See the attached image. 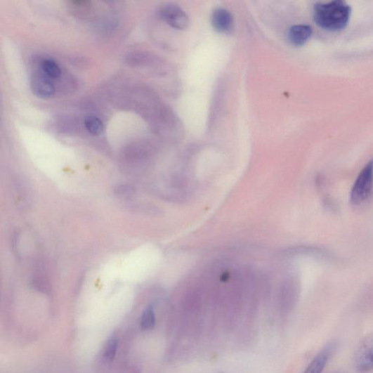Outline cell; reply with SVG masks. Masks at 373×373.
I'll list each match as a JSON object with an SVG mask.
<instances>
[{
	"label": "cell",
	"mask_w": 373,
	"mask_h": 373,
	"mask_svg": "<svg viewBox=\"0 0 373 373\" xmlns=\"http://www.w3.org/2000/svg\"><path fill=\"white\" fill-rule=\"evenodd\" d=\"M351 8L342 0L318 3L313 8L314 21L322 29L339 31L344 29L349 20Z\"/></svg>",
	"instance_id": "cell-1"
},
{
	"label": "cell",
	"mask_w": 373,
	"mask_h": 373,
	"mask_svg": "<svg viewBox=\"0 0 373 373\" xmlns=\"http://www.w3.org/2000/svg\"><path fill=\"white\" fill-rule=\"evenodd\" d=\"M373 190V158L365 166L353 185L350 201L351 204L360 205L366 202Z\"/></svg>",
	"instance_id": "cell-2"
},
{
	"label": "cell",
	"mask_w": 373,
	"mask_h": 373,
	"mask_svg": "<svg viewBox=\"0 0 373 373\" xmlns=\"http://www.w3.org/2000/svg\"><path fill=\"white\" fill-rule=\"evenodd\" d=\"M163 20L176 30H185L189 25V18L186 13L179 6L166 5L161 11Z\"/></svg>",
	"instance_id": "cell-3"
},
{
	"label": "cell",
	"mask_w": 373,
	"mask_h": 373,
	"mask_svg": "<svg viewBox=\"0 0 373 373\" xmlns=\"http://www.w3.org/2000/svg\"><path fill=\"white\" fill-rule=\"evenodd\" d=\"M355 366L362 372L373 370V335L359 346L355 355Z\"/></svg>",
	"instance_id": "cell-4"
},
{
	"label": "cell",
	"mask_w": 373,
	"mask_h": 373,
	"mask_svg": "<svg viewBox=\"0 0 373 373\" xmlns=\"http://www.w3.org/2000/svg\"><path fill=\"white\" fill-rule=\"evenodd\" d=\"M211 25L220 33H230L234 27V18L232 13L224 8L214 11L211 15Z\"/></svg>",
	"instance_id": "cell-5"
},
{
	"label": "cell",
	"mask_w": 373,
	"mask_h": 373,
	"mask_svg": "<svg viewBox=\"0 0 373 373\" xmlns=\"http://www.w3.org/2000/svg\"><path fill=\"white\" fill-rule=\"evenodd\" d=\"M31 88L34 94L42 99H48L55 92L53 84L44 74H35L32 77Z\"/></svg>",
	"instance_id": "cell-6"
},
{
	"label": "cell",
	"mask_w": 373,
	"mask_h": 373,
	"mask_svg": "<svg viewBox=\"0 0 373 373\" xmlns=\"http://www.w3.org/2000/svg\"><path fill=\"white\" fill-rule=\"evenodd\" d=\"M335 349V343L325 346L314 358L303 373H322Z\"/></svg>",
	"instance_id": "cell-7"
},
{
	"label": "cell",
	"mask_w": 373,
	"mask_h": 373,
	"mask_svg": "<svg viewBox=\"0 0 373 373\" xmlns=\"http://www.w3.org/2000/svg\"><path fill=\"white\" fill-rule=\"evenodd\" d=\"M312 32L313 30L310 25H294L288 31V40L293 46H301L309 40Z\"/></svg>",
	"instance_id": "cell-8"
},
{
	"label": "cell",
	"mask_w": 373,
	"mask_h": 373,
	"mask_svg": "<svg viewBox=\"0 0 373 373\" xmlns=\"http://www.w3.org/2000/svg\"><path fill=\"white\" fill-rule=\"evenodd\" d=\"M85 127L92 135H100L104 130V124L100 117L95 115H88L84 121Z\"/></svg>",
	"instance_id": "cell-9"
},
{
	"label": "cell",
	"mask_w": 373,
	"mask_h": 373,
	"mask_svg": "<svg viewBox=\"0 0 373 373\" xmlns=\"http://www.w3.org/2000/svg\"><path fill=\"white\" fill-rule=\"evenodd\" d=\"M44 74L51 80L58 79L62 74V70L58 65L52 60H46L41 65Z\"/></svg>",
	"instance_id": "cell-10"
},
{
	"label": "cell",
	"mask_w": 373,
	"mask_h": 373,
	"mask_svg": "<svg viewBox=\"0 0 373 373\" xmlns=\"http://www.w3.org/2000/svg\"><path fill=\"white\" fill-rule=\"evenodd\" d=\"M156 318L154 308L150 306L144 311L140 322L142 329L148 331L151 330L155 326Z\"/></svg>",
	"instance_id": "cell-11"
},
{
	"label": "cell",
	"mask_w": 373,
	"mask_h": 373,
	"mask_svg": "<svg viewBox=\"0 0 373 373\" xmlns=\"http://www.w3.org/2000/svg\"><path fill=\"white\" fill-rule=\"evenodd\" d=\"M117 348H119V339L117 337H112L106 343L103 351L104 360L107 362L113 361Z\"/></svg>",
	"instance_id": "cell-12"
},
{
	"label": "cell",
	"mask_w": 373,
	"mask_h": 373,
	"mask_svg": "<svg viewBox=\"0 0 373 373\" xmlns=\"http://www.w3.org/2000/svg\"><path fill=\"white\" fill-rule=\"evenodd\" d=\"M116 192L122 197H129L133 194L134 190L129 185H122L116 190Z\"/></svg>",
	"instance_id": "cell-13"
},
{
	"label": "cell",
	"mask_w": 373,
	"mask_h": 373,
	"mask_svg": "<svg viewBox=\"0 0 373 373\" xmlns=\"http://www.w3.org/2000/svg\"><path fill=\"white\" fill-rule=\"evenodd\" d=\"M336 373H341V372H336Z\"/></svg>",
	"instance_id": "cell-14"
}]
</instances>
